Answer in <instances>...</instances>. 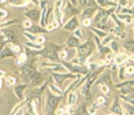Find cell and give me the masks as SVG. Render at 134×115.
Masks as SVG:
<instances>
[{
  "label": "cell",
  "instance_id": "cell-1",
  "mask_svg": "<svg viewBox=\"0 0 134 115\" xmlns=\"http://www.w3.org/2000/svg\"><path fill=\"white\" fill-rule=\"evenodd\" d=\"M92 50H93V41L92 40H89L85 44H81L80 47H78V56H80L81 62L92 52Z\"/></svg>",
  "mask_w": 134,
  "mask_h": 115
},
{
  "label": "cell",
  "instance_id": "cell-2",
  "mask_svg": "<svg viewBox=\"0 0 134 115\" xmlns=\"http://www.w3.org/2000/svg\"><path fill=\"white\" fill-rule=\"evenodd\" d=\"M59 97H56V96H53L52 93H49L47 96V106L51 108V110H55L56 108V106H58V103H59Z\"/></svg>",
  "mask_w": 134,
  "mask_h": 115
},
{
  "label": "cell",
  "instance_id": "cell-3",
  "mask_svg": "<svg viewBox=\"0 0 134 115\" xmlns=\"http://www.w3.org/2000/svg\"><path fill=\"white\" fill-rule=\"evenodd\" d=\"M53 77H55V81H56L59 85L62 84L63 80H66V78H75L74 74H69V73H66V74H62V73H56V71H53Z\"/></svg>",
  "mask_w": 134,
  "mask_h": 115
},
{
  "label": "cell",
  "instance_id": "cell-4",
  "mask_svg": "<svg viewBox=\"0 0 134 115\" xmlns=\"http://www.w3.org/2000/svg\"><path fill=\"white\" fill-rule=\"evenodd\" d=\"M36 74V70L33 67H30V66H25L23 67V77L26 78V80H32Z\"/></svg>",
  "mask_w": 134,
  "mask_h": 115
},
{
  "label": "cell",
  "instance_id": "cell-5",
  "mask_svg": "<svg viewBox=\"0 0 134 115\" xmlns=\"http://www.w3.org/2000/svg\"><path fill=\"white\" fill-rule=\"evenodd\" d=\"M77 26H78V19L74 17V18H71V19L64 25V29L66 30H74V29H77Z\"/></svg>",
  "mask_w": 134,
  "mask_h": 115
},
{
  "label": "cell",
  "instance_id": "cell-6",
  "mask_svg": "<svg viewBox=\"0 0 134 115\" xmlns=\"http://www.w3.org/2000/svg\"><path fill=\"white\" fill-rule=\"evenodd\" d=\"M111 33H114V34H116L118 37H120V39H125L126 37V32H123L119 26H116V28H112L111 30H109Z\"/></svg>",
  "mask_w": 134,
  "mask_h": 115
},
{
  "label": "cell",
  "instance_id": "cell-7",
  "mask_svg": "<svg viewBox=\"0 0 134 115\" xmlns=\"http://www.w3.org/2000/svg\"><path fill=\"white\" fill-rule=\"evenodd\" d=\"M96 11H97V10H96L94 7H88V8L82 13V19H83V18H92V15L96 13Z\"/></svg>",
  "mask_w": 134,
  "mask_h": 115
},
{
  "label": "cell",
  "instance_id": "cell-8",
  "mask_svg": "<svg viewBox=\"0 0 134 115\" xmlns=\"http://www.w3.org/2000/svg\"><path fill=\"white\" fill-rule=\"evenodd\" d=\"M26 17H29L30 19H33V21H37L38 17H40V13L37 10H30V11H26Z\"/></svg>",
  "mask_w": 134,
  "mask_h": 115
},
{
  "label": "cell",
  "instance_id": "cell-9",
  "mask_svg": "<svg viewBox=\"0 0 134 115\" xmlns=\"http://www.w3.org/2000/svg\"><path fill=\"white\" fill-rule=\"evenodd\" d=\"M111 112H114V114H123V112H125V111H122L120 106L118 104V100H115V103L112 104V107H111Z\"/></svg>",
  "mask_w": 134,
  "mask_h": 115
},
{
  "label": "cell",
  "instance_id": "cell-10",
  "mask_svg": "<svg viewBox=\"0 0 134 115\" xmlns=\"http://www.w3.org/2000/svg\"><path fill=\"white\" fill-rule=\"evenodd\" d=\"M75 101H77V93H75V92H71V93L69 95V97H67V104L72 106Z\"/></svg>",
  "mask_w": 134,
  "mask_h": 115
},
{
  "label": "cell",
  "instance_id": "cell-11",
  "mask_svg": "<svg viewBox=\"0 0 134 115\" xmlns=\"http://www.w3.org/2000/svg\"><path fill=\"white\" fill-rule=\"evenodd\" d=\"M10 4L16 6V7H22V6H26L27 2L26 0H10Z\"/></svg>",
  "mask_w": 134,
  "mask_h": 115
},
{
  "label": "cell",
  "instance_id": "cell-12",
  "mask_svg": "<svg viewBox=\"0 0 134 115\" xmlns=\"http://www.w3.org/2000/svg\"><path fill=\"white\" fill-rule=\"evenodd\" d=\"M80 4L82 6V7H93L94 0H80Z\"/></svg>",
  "mask_w": 134,
  "mask_h": 115
},
{
  "label": "cell",
  "instance_id": "cell-13",
  "mask_svg": "<svg viewBox=\"0 0 134 115\" xmlns=\"http://www.w3.org/2000/svg\"><path fill=\"white\" fill-rule=\"evenodd\" d=\"M26 59H27V56H26V53H19V56H18V59H16V64H23L26 62Z\"/></svg>",
  "mask_w": 134,
  "mask_h": 115
},
{
  "label": "cell",
  "instance_id": "cell-14",
  "mask_svg": "<svg viewBox=\"0 0 134 115\" xmlns=\"http://www.w3.org/2000/svg\"><path fill=\"white\" fill-rule=\"evenodd\" d=\"M67 45H69L70 48L77 47V45H78V40H77V37H71V39L67 40Z\"/></svg>",
  "mask_w": 134,
  "mask_h": 115
},
{
  "label": "cell",
  "instance_id": "cell-15",
  "mask_svg": "<svg viewBox=\"0 0 134 115\" xmlns=\"http://www.w3.org/2000/svg\"><path fill=\"white\" fill-rule=\"evenodd\" d=\"M59 25H60V22L56 21V19H53V21L49 23V25H47V30H53V29H56Z\"/></svg>",
  "mask_w": 134,
  "mask_h": 115
},
{
  "label": "cell",
  "instance_id": "cell-16",
  "mask_svg": "<svg viewBox=\"0 0 134 115\" xmlns=\"http://www.w3.org/2000/svg\"><path fill=\"white\" fill-rule=\"evenodd\" d=\"M119 19L123 21L125 23H127V25H129V23H133V18L130 15H119Z\"/></svg>",
  "mask_w": 134,
  "mask_h": 115
},
{
  "label": "cell",
  "instance_id": "cell-17",
  "mask_svg": "<svg viewBox=\"0 0 134 115\" xmlns=\"http://www.w3.org/2000/svg\"><path fill=\"white\" fill-rule=\"evenodd\" d=\"M105 104H107V99L104 96H99L96 99V106H105Z\"/></svg>",
  "mask_w": 134,
  "mask_h": 115
},
{
  "label": "cell",
  "instance_id": "cell-18",
  "mask_svg": "<svg viewBox=\"0 0 134 115\" xmlns=\"http://www.w3.org/2000/svg\"><path fill=\"white\" fill-rule=\"evenodd\" d=\"M26 47H29V48H33V50H42V45L41 44H37V43H32V41H27L26 43Z\"/></svg>",
  "mask_w": 134,
  "mask_h": 115
},
{
  "label": "cell",
  "instance_id": "cell-19",
  "mask_svg": "<svg viewBox=\"0 0 134 115\" xmlns=\"http://www.w3.org/2000/svg\"><path fill=\"white\" fill-rule=\"evenodd\" d=\"M97 2H99V4L103 6V7H107V6H112V7H115L114 2H108V0H97Z\"/></svg>",
  "mask_w": 134,
  "mask_h": 115
},
{
  "label": "cell",
  "instance_id": "cell-20",
  "mask_svg": "<svg viewBox=\"0 0 134 115\" xmlns=\"http://www.w3.org/2000/svg\"><path fill=\"white\" fill-rule=\"evenodd\" d=\"M92 30L93 32L99 36V37H101V39H104V37H107V33H104V32H101L100 29H96V28H92Z\"/></svg>",
  "mask_w": 134,
  "mask_h": 115
},
{
  "label": "cell",
  "instance_id": "cell-21",
  "mask_svg": "<svg viewBox=\"0 0 134 115\" xmlns=\"http://www.w3.org/2000/svg\"><path fill=\"white\" fill-rule=\"evenodd\" d=\"M5 84H7L8 86H13L16 84V80H15V77H7V80H5Z\"/></svg>",
  "mask_w": 134,
  "mask_h": 115
},
{
  "label": "cell",
  "instance_id": "cell-22",
  "mask_svg": "<svg viewBox=\"0 0 134 115\" xmlns=\"http://www.w3.org/2000/svg\"><path fill=\"white\" fill-rule=\"evenodd\" d=\"M3 36H5L10 41H15V36L13 34V32H3Z\"/></svg>",
  "mask_w": 134,
  "mask_h": 115
},
{
  "label": "cell",
  "instance_id": "cell-23",
  "mask_svg": "<svg viewBox=\"0 0 134 115\" xmlns=\"http://www.w3.org/2000/svg\"><path fill=\"white\" fill-rule=\"evenodd\" d=\"M125 48L131 51V52H134V41H127V43L125 44Z\"/></svg>",
  "mask_w": 134,
  "mask_h": 115
},
{
  "label": "cell",
  "instance_id": "cell-24",
  "mask_svg": "<svg viewBox=\"0 0 134 115\" xmlns=\"http://www.w3.org/2000/svg\"><path fill=\"white\" fill-rule=\"evenodd\" d=\"M49 89L52 90L53 93H56V95H59V96L62 95V89H59L58 86H55V85H49Z\"/></svg>",
  "mask_w": 134,
  "mask_h": 115
},
{
  "label": "cell",
  "instance_id": "cell-25",
  "mask_svg": "<svg viewBox=\"0 0 134 115\" xmlns=\"http://www.w3.org/2000/svg\"><path fill=\"white\" fill-rule=\"evenodd\" d=\"M40 77H41V75L38 74V73H36V74H34V77L32 78V85H36L37 82H40V80H41Z\"/></svg>",
  "mask_w": 134,
  "mask_h": 115
},
{
  "label": "cell",
  "instance_id": "cell-26",
  "mask_svg": "<svg viewBox=\"0 0 134 115\" xmlns=\"http://www.w3.org/2000/svg\"><path fill=\"white\" fill-rule=\"evenodd\" d=\"M26 86L25 85H22V86H18V88H15V92H16V95H18V97L19 99H22V90L25 89Z\"/></svg>",
  "mask_w": 134,
  "mask_h": 115
},
{
  "label": "cell",
  "instance_id": "cell-27",
  "mask_svg": "<svg viewBox=\"0 0 134 115\" xmlns=\"http://www.w3.org/2000/svg\"><path fill=\"white\" fill-rule=\"evenodd\" d=\"M125 73L127 75L134 74V66H127V67H125Z\"/></svg>",
  "mask_w": 134,
  "mask_h": 115
},
{
  "label": "cell",
  "instance_id": "cell-28",
  "mask_svg": "<svg viewBox=\"0 0 134 115\" xmlns=\"http://www.w3.org/2000/svg\"><path fill=\"white\" fill-rule=\"evenodd\" d=\"M82 25L83 26H90V25H92V18H83V19H82Z\"/></svg>",
  "mask_w": 134,
  "mask_h": 115
},
{
  "label": "cell",
  "instance_id": "cell-29",
  "mask_svg": "<svg viewBox=\"0 0 134 115\" xmlns=\"http://www.w3.org/2000/svg\"><path fill=\"white\" fill-rule=\"evenodd\" d=\"M36 43L42 45V44L45 43V37H44V36H37V37H36Z\"/></svg>",
  "mask_w": 134,
  "mask_h": 115
},
{
  "label": "cell",
  "instance_id": "cell-30",
  "mask_svg": "<svg viewBox=\"0 0 134 115\" xmlns=\"http://www.w3.org/2000/svg\"><path fill=\"white\" fill-rule=\"evenodd\" d=\"M109 47H111V50L112 51H115V52H116L118 51V43H116V41H111V43H109Z\"/></svg>",
  "mask_w": 134,
  "mask_h": 115
},
{
  "label": "cell",
  "instance_id": "cell-31",
  "mask_svg": "<svg viewBox=\"0 0 134 115\" xmlns=\"http://www.w3.org/2000/svg\"><path fill=\"white\" fill-rule=\"evenodd\" d=\"M100 89H101L103 93H108L109 92V88L105 85V84H100Z\"/></svg>",
  "mask_w": 134,
  "mask_h": 115
},
{
  "label": "cell",
  "instance_id": "cell-32",
  "mask_svg": "<svg viewBox=\"0 0 134 115\" xmlns=\"http://www.w3.org/2000/svg\"><path fill=\"white\" fill-rule=\"evenodd\" d=\"M75 37L77 39H82L83 37V32L81 29H75Z\"/></svg>",
  "mask_w": 134,
  "mask_h": 115
},
{
  "label": "cell",
  "instance_id": "cell-33",
  "mask_svg": "<svg viewBox=\"0 0 134 115\" xmlns=\"http://www.w3.org/2000/svg\"><path fill=\"white\" fill-rule=\"evenodd\" d=\"M67 51L66 50H63V51H60V53H59V59H67Z\"/></svg>",
  "mask_w": 134,
  "mask_h": 115
},
{
  "label": "cell",
  "instance_id": "cell-34",
  "mask_svg": "<svg viewBox=\"0 0 134 115\" xmlns=\"http://www.w3.org/2000/svg\"><path fill=\"white\" fill-rule=\"evenodd\" d=\"M10 48H11V51H13V52H19L21 51V48L18 45H14V44H10Z\"/></svg>",
  "mask_w": 134,
  "mask_h": 115
},
{
  "label": "cell",
  "instance_id": "cell-35",
  "mask_svg": "<svg viewBox=\"0 0 134 115\" xmlns=\"http://www.w3.org/2000/svg\"><path fill=\"white\" fill-rule=\"evenodd\" d=\"M22 25H23V28H25V29H30V28H32V22H30L29 19H26L25 22L22 23Z\"/></svg>",
  "mask_w": 134,
  "mask_h": 115
},
{
  "label": "cell",
  "instance_id": "cell-36",
  "mask_svg": "<svg viewBox=\"0 0 134 115\" xmlns=\"http://www.w3.org/2000/svg\"><path fill=\"white\" fill-rule=\"evenodd\" d=\"M30 30H32L33 33H41V32H42V29H41V28H38V26H37V28H36V26L33 28V26H32V28H30Z\"/></svg>",
  "mask_w": 134,
  "mask_h": 115
},
{
  "label": "cell",
  "instance_id": "cell-37",
  "mask_svg": "<svg viewBox=\"0 0 134 115\" xmlns=\"http://www.w3.org/2000/svg\"><path fill=\"white\" fill-rule=\"evenodd\" d=\"M88 112H89V114H96V112H97V108H96V106L89 107V108H88Z\"/></svg>",
  "mask_w": 134,
  "mask_h": 115
},
{
  "label": "cell",
  "instance_id": "cell-38",
  "mask_svg": "<svg viewBox=\"0 0 134 115\" xmlns=\"http://www.w3.org/2000/svg\"><path fill=\"white\" fill-rule=\"evenodd\" d=\"M129 4V0H119V7H126Z\"/></svg>",
  "mask_w": 134,
  "mask_h": 115
},
{
  "label": "cell",
  "instance_id": "cell-39",
  "mask_svg": "<svg viewBox=\"0 0 134 115\" xmlns=\"http://www.w3.org/2000/svg\"><path fill=\"white\" fill-rule=\"evenodd\" d=\"M125 108H127L130 114H134V107H133V106H130V104H126V103H125Z\"/></svg>",
  "mask_w": 134,
  "mask_h": 115
},
{
  "label": "cell",
  "instance_id": "cell-40",
  "mask_svg": "<svg viewBox=\"0 0 134 115\" xmlns=\"http://www.w3.org/2000/svg\"><path fill=\"white\" fill-rule=\"evenodd\" d=\"M23 34H25V36H27V37H29V40H30V41H36V37H37V36H32V34H30V33H27V32H25V33H23Z\"/></svg>",
  "mask_w": 134,
  "mask_h": 115
},
{
  "label": "cell",
  "instance_id": "cell-41",
  "mask_svg": "<svg viewBox=\"0 0 134 115\" xmlns=\"http://www.w3.org/2000/svg\"><path fill=\"white\" fill-rule=\"evenodd\" d=\"M53 69V71H56V73H62V71H64V69L62 67V66H55V67H52Z\"/></svg>",
  "mask_w": 134,
  "mask_h": 115
},
{
  "label": "cell",
  "instance_id": "cell-42",
  "mask_svg": "<svg viewBox=\"0 0 134 115\" xmlns=\"http://www.w3.org/2000/svg\"><path fill=\"white\" fill-rule=\"evenodd\" d=\"M123 74H126V73H125V67H122L120 70H119V78H120V80H123Z\"/></svg>",
  "mask_w": 134,
  "mask_h": 115
},
{
  "label": "cell",
  "instance_id": "cell-43",
  "mask_svg": "<svg viewBox=\"0 0 134 115\" xmlns=\"http://www.w3.org/2000/svg\"><path fill=\"white\" fill-rule=\"evenodd\" d=\"M108 41H111V39H109L108 36H107V37H104V39H103V41H101V43H103V44H105V43H108Z\"/></svg>",
  "mask_w": 134,
  "mask_h": 115
},
{
  "label": "cell",
  "instance_id": "cell-44",
  "mask_svg": "<svg viewBox=\"0 0 134 115\" xmlns=\"http://www.w3.org/2000/svg\"><path fill=\"white\" fill-rule=\"evenodd\" d=\"M5 15H7V13H5V11H4V10H2V18H4Z\"/></svg>",
  "mask_w": 134,
  "mask_h": 115
},
{
  "label": "cell",
  "instance_id": "cell-45",
  "mask_svg": "<svg viewBox=\"0 0 134 115\" xmlns=\"http://www.w3.org/2000/svg\"><path fill=\"white\" fill-rule=\"evenodd\" d=\"M127 59H129V60H134V55H130V56L127 58Z\"/></svg>",
  "mask_w": 134,
  "mask_h": 115
},
{
  "label": "cell",
  "instance_id": "cell-46",
  "mask_svg": "<svg viewBox=\"0 0 134 115\" xmlns=\"http://www.w3.org/2000/svg\"><path fill=\"white\" fill-rule=\"evenodd\" d=\"M70 2H71V4H74V6L77 4V0H70Z\"/></svg>",
  "mask_w": 134,
  "mask_h": 115
},
{
  "label": "cell",
  "instance_id": "cell-47",
  "mask_svg": "<svg viewBox=\"0 0 134 115\" xmlns=\"http://www.w3.org/2000/svg\"><path fill=\"white\" fill-rule=\"evenodd\" d=\"M2 2H5V0H2Z\"/></svg>",
  "mask_w": 134,
  "mask_h": 115
},
{
  "label": "cell",
  "instance_id": "cell-48",
  "mask_svg": "<svg viewBox=\"0 0 134 115\" xmlns=\"http://www.w3.org/2000/svg\"><path fill=\"white\" fill-rule=\"evenodd\" d=\"M133 7H134V6H133Z\"/></svg>",
  "mask_w": 134,
  "mask_h": 115
}]
</instances>
